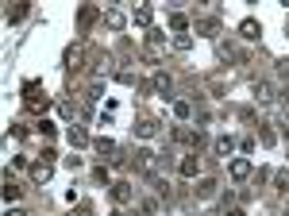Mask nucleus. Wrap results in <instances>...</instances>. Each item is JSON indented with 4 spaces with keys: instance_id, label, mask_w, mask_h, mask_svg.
<instances>
[{
    "instance_id": "f8f14e48",
    "label": "nucleus",
    "mask_w": 289,
    "mask_h": 216,
    "mask_svg": "<svg viewBox=\"0 0 289 216\" xmlns=\"http://www.w3.org/2000/svg\"><path fill=\"white\" fill-rule=\"evenodd\" d=\"M116 201H131V185H116Z\"/></svg>"
},
{
    "instance_id": "f03ea898",
    "label": "nucleus",
    "mask_w": 289,
    "mask_h": 216,
    "mask_svg": "<svg viewBox=\"0 0 289 216\" xmlns=\"http://www.w3.org/2000/svg\"><path fill=\"white\" fill-rule=\"evenodd\" d=\"M197 170H200V162H197V155H189V159L181 162V178H193Z\"/></svg>"
},
{
    "instance_id": "423d86ee",
    "label": "nucleus",
    "mask_w": 289,
    "mask_h": 216,
    "mask_svg": "<svg viewBox=\"0 0 289 216\" xmlns=\"http://www.w3.org/2000/svg\"><path fill=\"white\" fill-rule=\"evenodd\" d=\"M232 147H235L232 135H220V139H216V151H220V155H232Z\"/></svg>"
},
{
    "instance_id": "2eb2a0df",
    "label": "nucleus",
    "mask_w": 289,
    "mask_h": 216,
    "mask_svg": "<svg viewBox=\"0 0 289 216\" xmlns=\"http://www.w3.org/2000/svg\"><path fill=\"white\" fill-rule=\"evenodd\" d=\"M8 216H23V213H8Z\"/></svg>"
},
{
    "instance_id": "39448f33",
    "label": "nucleus",
    "mask_w": 289,
    "mask_h": 216,
    "mask_svg": "<svg viewBox=\"0 0 289 216\" xmlns=\"http://www.w3.org/2000/svg\"><path fill=\"white\" fill-rule=\"evenodd\" d=\"M189 112H193L189 101H178V105H174V116H178V120H189Z\"/></svg>"
},
{
    "instance_id": "dca6fc26",
    "label": "nucleus",
    "mask_w": 289,
    "mask_h": 216,
    "mask_svg": "<svg viewBox=\"0 0 289 216\" xmlns=\"http://www.w3.org/2000/svg\"><path fill=\"white\" fill-rule=\"evenodd\" d=\"M81 216H93V213H81Z\"/></svg>"
},
{
    "instance_id": "ddd939ff",
    "label": "nucleus",
    "mask_w": 289,
    "mask_h": 216,
    "mask_svg": "<svg viewBox=\"0 0 289 216\" xmlns=\"http://www.w3.org/2000/svg\"><path fill=\"white\" fill-rule=\"evenodd\" d=\"M135 23H143V27L150 23V8H139V12H135Z\"/></svg>"
},
{
    "instance_id": "7ed1b4c3",
    "label": "nucleus",
    "mask_w": 289,
    "mask_h": 216,
    "mask_svg": "<svg viewBox=\"0 0 289 216\" xmlns=\"http://www.w3.org/2000/svg\"><path fill=\"white\" fill-rule=\"evenodd\" d=\"M23 12H27V4H23V0H19L16 8L8 4V23H16V19H23Z\"/></svg>"
},
{
    "instance_id": "20e7f679",
    "label": "nucleus",
    "mask_w": 289,
    "mask_h": 216,
    "mask_svg": "<svg viewBox=\"0 0 289 216\" xmlns=\"http://www.w3.org/2000/svg\"><path fill=\"white\" fill-rule=\"evenodd\" d=\"M70 143H73V147H85V143H89V135H85L81 127H70Z\"/></svg>"
},
{
    "instance_id": "0eeeda50",
    "label": "nucleus",
    "mask_w": 289,
    "mask_h": 216,
    "mask_svg": "<svg viewBox=\"0 0 289 216\" xmlns=\"http://www.w3.org/2000/svg\"><path fill=\"white\" fill-rule=\"evenodd\" d=\"M243 35H247V39H258V23H254V19H243V27H239Z\"/></svg>"
},
{
    "instance_id": "4468645a",
    "label": "nucleus",
    "mask_w": 289,
    "mask_h": 216,
    "mask_svg": "<svg viewBox=\"0 0 289 216\" xmlns=\"http://www.w3.org/2000/svg\"><path fill=\"white\" fill-rule=\"evenodd\" d=\"M96 151H100V155H112V151H116V147H112V143H108V139H96Z\"/></svg>"
},
{
    "instance_id": "9d476101",
    "label": "nucleus",
    "mask_w": 289,
    "mask_h": 216,
    "mask_svg": "<svg viewBox=\"0 0 289 216\" xmlns=\"http://www.w3.org/2000/svg\"><path fill=\"white\" fill-rule=\"evenodd\" d=\"M254 97H258V101H270V85L258 81V85H254Z\"/></svg>"
},
{
    "instance_id": "6e6552de",
    "label": "nucleus",
    "mask_w": 289,
    "mask_h": 216,
    "mask_svg": "<svg viewBox=\"0 0 289 216\" xmlns=\"http://www.w3.org/2000/svg\"><path fill=\"white\" fill-rule=\"evenodd\" d=\"M31 174H35V181H50V166H47V162H43V166H35Z\"/></svg>"
},
{
    "instance_id": "9b49d317",
    "label": "nucleus",
    "mask_w": 289,
    "mask_h": 216,
    "mask_svg": "<svg viewBox=\"0 0 289 216\" xmlns=\"http://www.w3.org/2000/svg\"><path fill=\"white\" fill-rule=\"evenodd\" d=\"M16 197H19V189H16V185H12V181H8V185H4V201H8V205H12V201H16Z\"/></svg>"
},
{
    "instance_id": "f3484780",
    "label": "nucleus",
    "mask_w": 289,
    "mask_h": 216,
    "mask_svg": "<svg viewBox=\"0 0 289 216\" xmlns=\"http://www.w3.org/2000/svg\"><path fill=\"white\" fill-rule=\"evenodd\" d=\"M286 216H289V213H286Z\"/></svg>"
},
{
    "instance_id": "f257e3e1",
    "label": "nucleus",
    "mask_w": 289,
    "mask_h": 216,
    "mask_svg": "<svg viewBox=\"0 0 289 216\" xmlns=\"http://www.w3.org/2000/svg\"><path fill=\"white\" fill-rule=\"evenodd\" d=\"M232 178H235V181L251 178V162H247V159H235V162H232Z\"/></svg>"
},
{
    "instance_id": "1a4fd4ad",
    "label": "nucleus",
    "mask_w": 289,
    "mask_h": 216,
    "mask_svg": "<svg viewBox=\"0 0 289 216\" xmlns=\"http://www.w3.org/2000/svg\"><path fill=\"white\" fill-rule=\"evenodd\" d=\"M274 185H278V189H289V170H278V174H274Z\"/></svg>"
}]
</instances>
